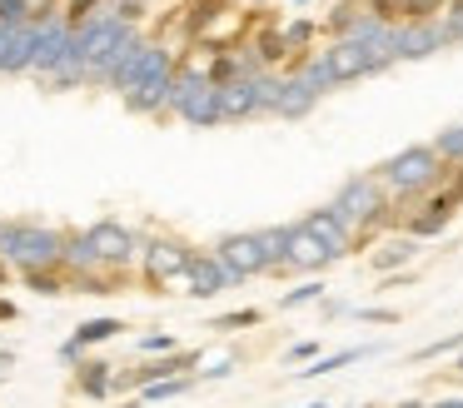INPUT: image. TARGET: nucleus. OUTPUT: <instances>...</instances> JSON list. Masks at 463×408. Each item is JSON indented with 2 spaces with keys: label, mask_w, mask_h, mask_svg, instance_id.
<instances>
[{
  "label": "nucleus",
  "mask_w": 463,
  "mask_h": 408,
  "mask_svg": "<svg viewBox=\"0 0 463 408\" xmlns=\"http://www.w3.org/2000/svg\"><path fill=\"white\" fill-rule=\"evenodd\" d=\"M0 259L21 264L25 274H41V269L65 264V234L31 219H0Z\"/></svg>",
  "instance_id": "1"
},
{
  "label": "nucleus",
  "mask_w": 463,
  "mask_h": 408,
  "mask_svg": "<svg viewBox=\"0 0 463 408\" xmlns=\"http://www.w3.org/2000/svg\"><path fill=\"white\" fill-rule=\"evenodd\" d=\"M373 175L383 179L389 199H419V195H429V189L443 179V159H439L433 145H409V149H399L393 159H383Z\"/></svg>",
  "instance_id": "2"
},
{
  "label": "nucleus",
  "mask_w": 463,
  "mask_h": 408,
  "mask_svg": "<svg viewBox=\"0 0 463 408\" xmlns=\"http://www.w3.org/2000/svg\"><path fill=\"white\" fill-rule=\"evenodd\" d=\"M334 214L344 219L349 229H369V224H383V209H389V189H383L379 175H354L339 185L334 195Z\"/></svg>",
  "instance_id": "3"
},
{
  "label": "nucleus",
  "mask_w": 463,
  "mask_h": 408,
  "mask_svg": "<svg viewBox=\"0 0 463 408\" xmlns=\"http://www.w3.org/2000/svg\"><path fill=\"white\" fill-rule=\"evenodd\" d=\"M329 65H334V75H339V85L344 80H364V75H379V70H389L393 65V55L389 50H373V45H359V40H334L329 50Z\"/></svg>",
  "instance_id": "4"
},
{
  "label": "nucleus",
  "mask_w": 463,
  "mask_h": 408,
  "mask_svg": "<svg viewBox=\"0 0 463 408\" xmlns=\"http://www.w3.org/2000/svg\"><path fill=\"white\" fill-rule=\"evenodd\" d=\"M214 259L224 264V274H230V284H240V279L250 274H264V249H260V234H224L220 244H214Z\"/></svg>",
  "instance_id": "5"
},
{
  "label": "nucleus",
  "mask_w": 463,
  "mask_h": 408,
  "mask_svg": "<svg viewBox=\"0 0 463 408\" xmlns=\"http://www.w3.org/2000/svg\"><path fill=\"white\" fill-rule=\"evenodd\" d=\"M443 45H449L443 20H403V25H393V60H423Z\"/></svg>",
  "instance_id": "6"
},
{
  "label": "nucleus",
  "mask_w": 463,
  "mask_h": 408,
  "mask_svg": "<svg viewBox=\"0 0 463 408\" xmlns=\"http://www.w3.org/2000/svg\"><path fill=\"white\" fill-rule=\"evenodd\" d=\"M170 85H175V60H170V50H160L155 70L130 90V95H125V105L140 109V115H150V109H165V105H170Z\"/></svg>",
  "instance_id": "7"
},
{
  "label": "nucleus",
  "mask_w": 463,
  "mask_h": 408,
  "mask_svg": "<svg viewBox=\"0 0 463 408\" xmlns=\"http://www.w3.org/2000/svg\"><path fill=\"white\" fill-rule=\"evenodd\" d=\"M85 239L95 244V254H100V264H130L135 259V234L125 224H115V219H100V224L85 229Z\"/></svg>",
  "instance_id": "8"
},
{
  "label": "nucleus",
  "mask_w": 463,
  "mask_h": 408,
  "mask_svg": "<svg viewBox=\"0 0 463 408\" xmlns=\"http://www.w3.org/2000/svg\"><path fill=\"white\" fill-rule=\"evenodd\" d=\"M190 249L180 244V239H150L145 244V274L155 279V284H165V279H175V274H184L190 269Z\"/></svg>",
  "instance_id": "9"
},
{
  "label": "nucleus",
  "mask_w": 463,
  "mask_h": 408,
  "mask_svg": "<svg viewBox=\"0 0 463 408\" xmlns=\"http://www.w3.org/2000/svg\"><path fill=\"white\" fill-rule=\"evenodd\" d=\"M220 95H224V119H250V115H264V75L230 80V85H220Z\"/></svg>",
  "instance_id": "10"
},
{
  "label": "nucleus",
  "mask_w": 463,
  "mask_h": 408,
  "mask_svg": "<svg viewBox=\"0 0 463 408\" xmlns=\"http://www.w3.org/2000/svg\"><path fill=\"white\" fill-rule=\"evenodd\" d=\"M299 224H304V229H309V234H314V239H319V244H324V249H329V254H334V259H344V254H349V244H354V229H349V224H344V219H339V214H334V209H329V204H324V209H314V214H304V219H299Z\"/></svg>",
  "instance_id": "11"
},
{
  "label": "nucleus",
  "mask_w": 463,
  "mask_h": 408,
  "mask_svg": "<svg viewBox=\"0 0 463 408\" xmlns=\"http://www.w3.org/2000/svg\"><path fill=\"white\" fill-rule=\"evenodd\" d=\"M458 199H463V189H458V185H453L449 195L429 199V204H423V214H413V219H409V234H413V239L443 234V229H449V219H453V204H458Z\"/></svg>",
  "instance_id": "12"
},
{
  "label": "nucleus",
  "mask_w": 463,
  "mask_h": 408,
  "mask_svg": "<svg viewBox=\"0 0 463 408\" xmlns=\"http://www.w3.org/2000/svg\"><path fill=\"white\" fill-rule=\"evenodd\" d=\"M155 60H160V45H145V40H135V45H130V55L120 60V70H115V80H110V85L120 90V95H130V90H135V85H140V80L155 70Z\"/></svg>",
  "instance_id": "13"
},
{
  "label": "nucleus",
  "mask_w": 463,
  "mask_h": 408,
  "mask_svg": "<svg viewBox=\"0 0 463 408\" xmlns=\"http://www.w3.org/2000/svg\"><path fill=\"white\" fill-rule=\"evenodd\" d=\"M314 105H319V95H314L299 75H284L279 80V90H274V115H279V119H304Z\"/></svg>",
  "instance_id": "14"
},
{
  "label": "nucleus",
  "mask_w": 463,
  "mask_h": 408,
  "mask_svg": "<svg viewBox=\"0 0 463 408\" xmlns=\"http://www.w3.org/2000/svg\"><path fill=\"white\" fill-rule=\"evenodd\" d=\"M184 274H190V294L194 299H214L220 289H230V274H224V264L214 259V249L210 254H194Z\"/></svg>",
  "instance_id": "15"
},
{
  "label": "nucleus",
  "mask_w": 463,
  "mask_h": 408,
  "mask_svg": "<svg viewBox=\"0 0 463 408\" xmlns=\"http://www.w3.org/2000/svg\"><path fill=\"white\" fill-rule=\"evenodd\" d=\"M180 119H190V125H200V129H210V125H220L224 119V95H220V85H200L190 100L180 105Z\"/></svg>",
  "instance_id": "16"
},
{
  "label": "nucleus",
  "mask_w": 463,
  "mask_h": 408,
  "mask_svg": "<svg viewBox=\"0 0 463 408\" xmlns=\"http://www.w3.org/2000/svg\"><path fill=\"white\" fill-rule=\"evenodd\" d=\"M324 264H334V254H329V249H324L304 224H294V239H289V269H299V274H319Z\"/></svg>",
  "instance_id": "17"
},
{
  "label": "nucleus",
  "mask_w": 463,
  "mask_h": 408,
  "mask_svg": "<svg viewBox=\"0 0 463 408\" xmlns=\"http://www.w3.org/2000/svg\"><path fill=\"white\" fill-rule=\"evenodd\" d=\"M254 234H260V249H264V264H269L274 274H284V269H289V239H294V224L254 229Z\"/></svg>",
  "instance_id": "18"
},
{
  "label": "nucleus",
  "mask_w": 463,
  "mask_h": 408,
  "mask_svg": "<svg viewBox=\"0 0 463 408\" xmlns=\"http://www.w3.org/2000/svg\"><path fill=\"white\" fill-rule=\"evenodd\" d=\"M299 80L314 90V95H329V90L339 85V75H334V65H329V55H324V50H319V55H309V60L299 65Z\"/></svg>",
  "instance_id": "19"
},
{
  "label": "nucleus",
  "mask_w": 463,
  "mask_h": 408,
  "mask_svg": "<svg viewBox=\"0 0 463 408\" xmlns=\"http://www.w3.org/2000/svg\"><path fill=\"white\" fill-rule=\"evenodd\" d=\"M115 334H120V318H90V324H80V334L65 344V358H75L85 344H100V338H115Z\"/></svg>",
  "instance_id": "20"
},
{
  "label": "nucleus",
  "mask_w": 463,
  "mask_h": 408,
  "mask_svg": "<svg viewBox=\"0 0 463 408\" xmlns=\"http://www.w3.org/2000/svg\"><path fill=\"white\" fill-rule=\"evenodd\" d=\"M65 264H71L75 274H90V269H100V254H95V244L85 234H71L65 239Z\"/></svg>",
  "instance_id": "21"
},
{
  "label": "nucleus",
  "mask_w": 463,
  "mask_h": 408,
  "mask_svg": "<svg viewBox=\"0 0 463 408\" xmlns=\"http://www.w3.org/2000/svg\"><path fill=\"white\" fill-rule=\"evenodd\" d=\"M409 259H413V234H399L373 254V269H393V264H409Z\"/></svg>",
  "instance_id": "22"
},
{
  "label": "nucleus",
  "mask_w": 463,
  "mask_h": 408,
  "mask_svg": "<svg viewBox=\"0 0 463 408\" xmlns=\"http://www.w3.org/2000/svg\"><path fill=\"white\" fill-rule=\"evenodd\" d=\"M369 348H339V354H329V358H319L314 368H299V378H324V374H334V368H344V364H354V358H364Z\"/></svg>",
  "instance_id": "23"
},
{
  "label": "nucleus",
  "mask_w": 463,
  "mask_h": 408,
  "mask_svg": "<svg viewBox=\"0 0 463 408\" xmlns=\"http://www.w3.org/2000/svg\"><path fill=\"white\" fill-rule=\"evenodd\" d=\"M433 149H439V159H443V165H463V125L443 129V135L433 139Z\"/></svg>",
  "instance_id": "24"
},
{
  "label": "nucleus",
  "mask_w": 463,
  "mask_h": 408,
  "mask_svg": "<svg viewBox=\"0 0 463 408\" xmlns=\"http://www.w3.org/2000/svg\"><path fill=\"white\" fill-rule=\"evenodd\" d=\"M110 384H115V378H110V364H85V374H80V388H85L90 398H100Z\"/></svg>",
  "instance_id": "25"
},
{
  "label": "nucleus",
  "mask_w": 463,
  "mask_h": 408,
  "mask_svg": "<svg viewBox=\"0 0 463 408\" xmlns=\"http://www.w3.org/2000/svg\"><path fill=\"white\" fill-rule=\"evenodd\" d=\"M449 0H403V15L409 20H443Z\"/></svg>",
  "instance_id": "26"
},
{
  "label": "nucleus",
  "mask_w": 463,
  "mask_h": 408,
  "mask_svg": "<svg viewBox=\"0 0 463 408\" xmlns=\"http://www.w3.org/2000/svg\"><path fill=\"white\" fill-rule=\"evenodd\" d=\"M314 299H324V284H319V279H309V284L289 289V294L279 299V308H299V304H314Z\"/></svg>",
  "instance_id": "27"
},
{
  "label": "nucleus",
  "mask_w": 463,
  "mask_h": 408,
  "mask_svg": "<svg viewBox=\"0 0 463 408\" xmlns=\"http://www.w3.org/2000/svg\"><path fill=\"white\" fill-rule=\"evenodd\" d=\"M364 5H369V15H379L383 25H403V0H364Z\"/></svg>",
  "instance_id": "28"
},
{
  "label": "nucleus",
  "mask_w": 463,
  "mask_h": 408,
  "mask_svg": "<svg viewBox=\"0 0 463 408\" xmlns=\"http://www.w3.org/2000/svg\"><path fill=\"white\" fill-rule=\"evenodd\" d=\"M0 25H31V0H0Z\"/></svg>",
  "instance_id": "29"
},
{
  "label": "nucleus",
  "mask_w": 463,
  "mask_h": 408,
  "mask_svg": "<svg viewBox=\"0 0 463 408\" xmlns=\"http://www.w3.org/2000/svg\"><path fill=\"white\" fill-rule=\"evenodd\" d=\"M453 348H463V328H458V334H449V338H433V344H423L413 358H439V354H453Z\"/></svg>",
  "instance_id": "30"
},
{
  "label": "nucleus",
  "mask_w": 463,
  "mask_h": 408,
  "mask_svg": "<svg viewBox=\"0 0 463 408\" xmlns=\"http://www.w3.org/2000/svg\"><path fill=\"white\" fill-rule=\"evenodd\" d=\"M309 40H314V25H309V20H294V25H284V45H289V50H304Z\"/></svg>",
  "instance_id": "31"
},
{
  "label": "nucleus",
  "mask_w": 463,
  "mask_h": 408,
  "mask_svg": "<svg viewBox=\"0 0 463 408\" xmlns=\"http://www.w3.org/2000/svg\"><path fill=\"white\" fill-rule=\"evenodd\" d=\"M250 324H260V308H240V314L214 318V328H250Z\"/></svg>",
  "instance_id": "32"
},
{
  "label": "nucleus",
  "mask_w": 463,
  "mask_h": 408,
  "mask_svg": "<svg viewBox=\"0 0 463 408\" xmlns=\"http://www.w3.org/2000/svg\"><path fill=\"white\" fill-rule=\"evenodd\" d=\"M184 388H190L184 378H165V384H150V388H145V398L155 403V398H175V394H184Z\"/></svg>",
  "instance_id": "33"
},
{
  "label": "nucleus",
  "mask_w": 463,
  "mask_h": 408,
  "mask_svg": "<svg viewBox=\"0 0 463 408\" xmlns=\"http://www.w3.org/2000/svg\"><path fill=\"white\" fill-rule=\"evenodd\" d=\"M25 284H31L35 294H61V279H55L51 269H41V274H25Z\"/></svg>",
  "instance_id": "34"
},
{
  "label": "nucleus",
  "mask_w": 463,
  "mask_h": 408,
  "mask_svg": "<svg viewBox=\"0 0 463 408\" xmlns=\"http://www.w3.org/2000/svg\"><path fill=\"white\" fill-rule=\"evenodd\" d=\"M359 318H369V324H393V308H359Z\"/></svg>",
  "instance_id": "35"
},
{
  "label": "nucleus",
  "mask_w": 463,
  "mask_h": 408,
  "mask_svg": "<svg viewBox=\"0 0 463 408\" xmlns=\"http://www.w3.org/2000/svg\"><path fill=\"white\" fill-rule=\"evenodd\" d=\"M90 10H95V0H71V20H75V25H85Z\"/></svg>",
  "instance_id": "36"
},
{
  "label": "nucleus",
  "mask_w": 463,
  "mask_h": 408,
  "mask_svg": "<svg viewBox=\"0 0 463 408\" xmlns=\"http://www.w3.org/2000/svg\"><path fill=\"white\" fill-rule=\"evenodd\" d=\"M140 348H150V354H155V348H170V338H165V334H150V338H140Z\"/></svg>",
  "instance_id": "37"
},
{
  "label": "nucleus",
  "mask_w": 463,
  "mask_h": 408,
  "mask_svg": "<svg viewBox=\"0 0 463 408\" xmlns=\"http://www.w3.org/2000/svg\"><path fill=\"white\" fill-rule=\"evenodd\" d=\"M314 354H319V344H294L289 348V358H314Z\"/></svg>",
  "instance_id": "38"
},
{
  "label": "nucleus",
  "mask_w": 463,
  "mask_h": 408,
  "mask_svg": "<svg viewBox=\"0 0 463 408\" xmlns=\"http://www.w3.org/2000/svg\"><path fill=\"white\" fill-rule=\"evenodd\" d=\"M230 368H234L230 358H220V364H214V368H204V378H224V374H230Z\"/></svg>",
  "instance_id": "39"
},
{
  "label": "nucleus",
  "mask_w": 463,
  "mask_h": 408,
  "mask_svg": "<svg viewBox=\"0 0 463 408\" xmlns=\"http://www.w3.org/2000/svg\"><path fill=\"white\" fill-rule=\"evenodd\" d=\"M0 318H15V304H5V299H0Z\"/></svg>",
  "instance_id": "40"
},
{
  "label": "nucleus",
  "mask_w": 463,
  "mask_h": 408,
  "mask_svg": "<svg viewBox=\"0 0 463 408\" xmlns=\"http://www.w3.org/2000/svg\"><path fill=\"white\" fill-rule=\"evenodd\" d=\"M433 408H463V398H443V403H433Z\"/></svg>",
  "instance_id": "41"
},
{
  "label": "nucleus",
  "mask_w": 463,
  "mask_h": 408,
  "mask_svg": "<svg viewBox=\"0 0 463 408\" xmlns=\"http://www.w3.org/2000/svg\"><path fill=\"white\" fill-rule=\"evenodd\" d=\"M0 284H5V259H0Z\"/></svg>",
  "instance_id": "42"
},
{
  "label": "nucleus",
  "mask_w": 463,
  "mask_h": 408,
  "mask_svg": "<svg viewBox=\"0 0 463 408\" xmlns=\"http://www.w3.org/2000/svg\"><path fill=\"white\" fill-rule=\"evenodd\" d=\"M304 408H329V403H304Z\"/></svg>",
  "instance_id": "43"
},
{
  "label": "nucleus",
  "mask_w": 463,
  "mask_h": 408,
  "mask_svg": "<svg viewBox=\"0 0 463 408\" xmlns=\"http://www.w3.org/2000/svg\"><path fill=\"white\" fill-rule=\"evenodd\" d=\"M458 374H463V358H458Z\"/></svg>",
  "instance_id": "44"
},
{
  "label": "nucleus",
  "mask_w": 463,
  "mask_h": 408,
  "mask_svg": "<svg viewBox=\"0 0 463 408\" xmlns=\"http://www.w3.org/2000/svg\"><path fill=\"white\" fill-rule=\"evenodd\" d=\"M458 189H463V175H458Z\"/></svg>",
  "instance_id": "45"
}]
</instances>
